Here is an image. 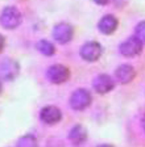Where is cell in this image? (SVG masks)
<instances>
[{
  "label": "cell",
  "instance_id": "6da1fadb",
  "mask_svg": "<svg viewBox=\"0 0 145 147\" xmlns=\"http://www.w3.org/2000/svg\"><path fill=\"white\" fill-rule=\"evenodd\" d=\"M22 21V16L16 7H5L0 15V24L4 29H16Z\"/></svg>",
  "mask_w": 145,
  "mask_h": 147
},
{
  "label": "cell",
  "instance_id": "7a4b0ae2",
  "mask_svg": "<svg viewBox=\"0 0 145 147\" xmlns=\"http://www.w3.org/2000/svg\"><path fill=\"white\" fill-rule=\"evenodd\" d=\"M142 47H144V43L136 36H132L129 38H127L124 42H121L119 50H120L121 55H124L127 58H133V57H137L141 54Z\"/></svg>",
  "mask_w": 145,
  "mask_h": 147
},
{
  "label": "cell",
  "instance_id": "3957f363",
  "mask_svg": "<svg viewBox=\"0 0 145 147\" xmlns=\"http://www.w3.org/2000/svg\"><path fill=\"white\" fill-rule=\"evenodd\" d=\"M93 101L91 93L87 89H77L75 92H73V95L70 97V107L74 110L79 112V110H84L87 107H90Z\"/></svg>",
  "mask_w": 145,
  "mask_h": 147
},
{
  "label": "cell",
  "instance_id": "277c9868",
  "mask_svg": "<svg viewBox=\"0 0 145 147\" xmlns=\"http://www.w3.org/2000/svg\"><path fill=\"white\" fill-rule=\"evenodd\" d=\"M46 78L53 84H62L69 80L70 78V70L63 64H53L48 68Z\"/></svg>",
  "mask_w": 145,
  "mask_h": 147
},
{
  "label": "cell",
  "instance_id": "5b68a950",
  "mask_svg": "<svg viewBox=\"0 0 145 147\" xmlns=\"http://www.w3.org/2000/svg\"><path fill=\"white\" fill-rule=\"evenodd\" d=\"M103 54V47L102 45L96 41H90L86 42L79 50V55L82 57V59H84L86 62H95L98 61Z\"/></svg>",
  "mask_w": 145,
  "mask_h": 147
},
{
  "label": "cell",
  "instance_id": "8992f818",
  "mask_svg": "<svg viewBox=\"0 0 145 147\" xmlns=\"http://www.w3.org/2000/svg\"><path fill=\"white\" fill-rule=\"evenodd\" d=\"M20 72V66L15 59L5 58L0 62V78L7 82H12Z\"/></svg>",
  "mask_w": 145,
  "mask_h": 147
},
{
  "label": "cell",
  "instance_id": "52a82bcc",
  "mask_svg": "<svg viewBox=\"0 0 145 147\" xmlns=\"http://www.w3.org/2000/svg\"><path fill=\"white\" fill-rule=\"evenodd\" d=\"M93 88L99 95H106L115 88V82L107 74H99L93 80Z\"/></svg>",
  "mask_w": 145,
  "mask_h": 147
},
{
  "label": "cell",
  "instance_id": "ba28073f",
  "mask_svg": "<svg viewBox=\"0 0 145 147\" xmlns=\"http://www.w3.org/2000/svg\"><path fill=\"white\" fill-rule=\"evenodd\" d=\"M73 26L67 22H59L53 29V37L58 43H67L73 40Z\"/></svg>",
  "mask_w": 145,
  "mask_h": 147
},
{
  "label": "cell",
  "instance_id": "9c48e42d",
  "mask_svg": "<svg viewBox=\"0 0 145 147\" xmlns=\"http://www.w3.org/2000/svg\"><path fill=\"white\" fill-rule=\"evenodd\" d=\"M40 118H41V121H42L44 123H46V125H54V123L59 122L62 119V113L57 107H54V105H48V107H44L42 109H41Z\"/></svg>",
  "mask_w": 145,
  "mask_h": 147
},
{
  "label": "cell",
  "instance_id": "30bf717a",
  "mask_svg": "<svg viewBox=\"0 0 145 147\" xmlns=\"http://www.w3.org/2000/svg\"><path fill=\"white\" fill-rule=\"evenodd\" d=\"M136 78V71L131 64H121L115 71V79L120 84H129Z\"/></svg>",
  "mask_w": 145,
  "mask_h": 147
},
{
  "label": "cell",
  "instance_id": "8fae6325",
  "mask_svg": "<svg viewBox=\"0 0 145 147\" xmlns=\"http://www.w3.org/2000/svg\"><path fill=\"white\" fill-rule=\"evenodd\" d=\"M119 26V21L114 15H106L103 16L98 22V29L100 33L106 34V36H110L112 34Z\"/></svg>",
  "mask_w": 145,
  "mask_h": 147
},
{
  "label": "cell",
  "instance_id": "7c38bea8",
  "mask_svg": "<svg viewBox=\"0 0 145 147\" xmlns=\"http://www.w3.org/2000/svg\"><path fill=\"white\" fill-rule=\"evenodd\" d=\"M69 139L73 144L79 146V144L84 143L87 141V130L84 126L82 125H75L71 127L70 133H69Z\"/></svg>",
  "mask_w": 145,
  "mask_h": 147
},
{
  "label": "cell",
  "instance_id": "4fadbf2b",
  "mask_svg": "<svg viewBox=\"0 0 145 147\" xmlns=\"http://www.w3.org/2000/svg\"><path fill=\"white\" fill-rule=\"evenodd\" d=\"M37 49L38 51L41 53V54L46 55V57H50V55H53L54 53H56V46L53 45L50 41L48 40H41L37 42Z\"/></svg>",
  "mask_w": 145,
  "mask_h": 147
},
{
  "label": "cell",
  "instance_id": "5bb4252c",
  "mask_svg": "<svg viewBox=\"0 0 145 147\" xmlns=\"http://www.w3.org/2000/svg\"><path fill=\"white\" fill-rule=\"evenodd\" d=\"M16 147H37V139L31 134L22 135L19 139Z\"/></svg>",
  "mask_w": 145,
  "mask_h": 147
},
{
  "label": "cell",
  "instance_id": "9a60e30c",
  "mask_svg": "<svg viewBox=\"0 0 145 147\" xmlns=\"http://www.w3.org/2000/svg\"><path fill=\"white\" fill-rule=\"evenodd\" d=\"M135 36L137 37L142 43H145V21H141L136 25Z\"/></svg>",
  "mask_w": 145,
  "mask_h": 147
},
{
  "label": "cell",
  "instance_id": "2e32d148",
  "mask_svg": "<svg viewBox=\"0 0 145 147\" xmlns=\"http://www.w3.org/2000/svg\"><path fill=\"white\" fill-rule=\"evenodd\" d=\"M4 45H5V38H4V37L1 36V34H0V53L3 51Z\"/></svg>",
  "mask_w": 145,
  "mask_h": 147
},
{
  "label": "cell",
  "instance_id": "e0dca14e",
  "mask_svg": "<svg viewBox=\"0 0 145 147\" xmlns=\"http://www.w3.org/2000/svg\"><path fill=\"white\" fill-rule=\"evenodd\" d=\"M98 5H107L108 3H110V0H94Z\"/></svg>",
  "mask_w": 145,
  "mask_h": 147
},
{
  "label": "cell",
  "instance_id": "ac0fdd59",
  "mask_svg": "<svg viewBox=\"0 0 145 147\" xmlns=\"http://www.w3.org/2000/svg\"><path fill=\"white\" fill-rule=\"evenodd\" d=\"M98 147H114L112 144H108V143H103V144H99Z\"/></svg>",
  "mask_w": 145,
  "mask_h": 147
},
{
  "label": "cell",
  "instance_id": "d6986e66",
  "mask_svg": "<svg viewBox=\"0 0 145 147\" xmlns=\"http://www.w3.org/2000/svg\"><path fill=\"white\" fill-rule=\"evenodd\" d=\"M142 127H144V130H145V114H144V117H142Z\"/></svg>",
  "mask_w": 145,
  "mask_h": 147
},
{
  "label": "cell",
  "instance_id": "ffe728a7",
  "mask_svg": "<svg viewBox=\"0 0 145 147\" xmlns=\"http://www.w3.org/2000/svg\"><path fill=\"white\" fill-rule=\"evenodd\" d=\"M1 89H3V86H1V82H0V93H1Z\"/></svg>",
  "mask_w": 145,
  "mask_h": 147
}]
</instances>
